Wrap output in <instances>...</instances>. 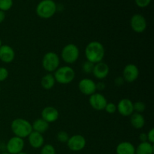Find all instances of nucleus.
I'll return each mask as SVG.
<instances>
[{
	"label": "nucleus",
	"instance_id": "nucleus-1",
	"mask_svg": "<svg viewBox=\"0 0 154 154\" xmlns=\"http://www.w3.org/2000/svg\"><path fill=\"white\" fill-rule=\"evenodd\" d=\"M84 53L87 61L96 64L102 62L105 57V50L102 43L97 41H93L86 46Z\"/></svg>",
	"mask_w": 154,
	"mask_h": 154
},
{
	"label": "nucleus",
	"instance_id": "nucleus-36",
	"mask_svg": "<svg viewBox=\"0 0 154 154\" xmlns=\"http://www.w3.org/2000/svg\"><path fill=\"white\" fill-rule=\"evenodd\" d=\"M2 45V40L0 39V48H1V46Z\"/></svg>",
	"mask_w": 154,
	"mask_h": 154
},
{
	"label": "nucleus",
	"instance_id": "nucleus-30",
	"mask_svg": "<svg viewBox=\"0 0 154 154\" xmlns=\"http://www.w3.org/2000/svg\"><path fill=\"white\" fill-rule=\"evenodd\" d=\"M137 5L140 8H145L150 5L151 0H135Z\"/></svg>",
	"mask_w": 154,
	"mask_h": 154
},
{
	"label": "nucleus",
	"instance_id": "nucleus-34",
	"mask_svg": "<svg viewBox=\"0 0 154 154\" xmlns=\"http://www.w3.org/2000/svg\"><path fill=\"white\" fill-rule=\"evenodd\" d=\"M139 140L141 141V142H146V141H147V133L141 132L139 135Z\"/></svg>",
	"mask_w": 154,
	"mask_h": 154
},
{
	"label": "nucleus",
	"instance_id": "nucleus-2",
	"mask_svg": "<svg viewBox=\"0 0 154 154\" xmlns=\"http://www.w3.org/2000/svg\"><path fill=\"white\" fill-rule=\"evenodd\" d=\"M11 129L14 136L19 137L21 138H25L29 136L30 133L32 132V124L23 118L14 119L11 122Z\"/></svg>",
	"mask_w": 154,
	"mask_h": 154
},
{
	"label": "nucleus",
	"instance_id": "nucleus-14",
	"mask_svg": "<svg viewBox=\"0 0 154 154\" xmlns=\"http://www.w3.org/2000/svg\"><path fill=\"white\" fill-rule=\"evenodd\" d=\"M59 111L53 106H47L42 110V118L47 123H51L57 121L59 118Z\"/></svg>",
	"mask_w": 154,
	"mask_h": 154
},
{
	"label": "nucleus",
	"instance_id": "nucleus-24",
	"mask_svg": "<svg viewBox=\"0 0 154 154\" xmlns=\"http://www.w3.org/2000/svg\"><path fill=\"white\" fill-rule=\"evenodd\" d=\"M40 154H56V150L54 146L51 144H44L41 149Z\"/></svg>",
	"mask_w": 154,
	"mask_h": 154
},
{
	"label": "nucleus",
	"instance_id": "nucleus-22",
	"mask_svg": "<svg viewBox=\"0 0 154 154\" xmlns=\"http://www.w3.org/2000/svg\"><path fill=\"white\" fill-rule=\"evenodd\" d=\"M135 154H153V144L148 141L141 142L135 148Z\"/></svg>",
	"mask_w": 154,
	"mask_h": 154
},
{
	"label": "nucleus",
	"instance_id": "nucleus-18",
	"mask_svg": "<svg viewBox=\"0 0 154 154\" xmlns=\"http://www.w3.org/2000/svg\"><path fill=\"white\" fill-rule=\"evenodd\" d=\"M117 154H135V147L129 141H123L116 147Z\"/></svg>",
	"mask_w": 154,
	"mask_h": 154
},
{
	"label": "nucleus",
	"instance_id": "nucleus-37",
	"mask_svg": "<svg viewBox=\"0 0 154 154\" xmlns=\"http://www.w3.org/2000/svg\"><path fill=\"white\" fill-rule=\"evenodd\" d=\"M18 154H27L26 153H24V152H21V153H18Z\"/></svg>",
	"mask_w": 154,
	"mask_h": 154
},
{
	"label": "nucleus",
	"instance_id": "nucleus-9",
	"mask_svg": "<svg viewBox=\"0 0 154 154\" xmlns=\"http://www.w3.org/2000/svg\"><path fill=\"white\" fill-rule=\"evenodd\" d=\"M130 26L134 32L137 33H141L145 31L147 29V20L143 15L136 14L131 18Z\"/></svg>",
	"mask_w": 154,
	"mask_h": 154
},
{
	"label": "nucleus",
	"instance_id": "nucleus-4",
	"mask_svg": "<svg viewBox=\"0 0 154 154\" xmlns=\"http://www.w3.org/2000/svg\"><path fill=\"white\" fill-rule=\"evenodd\" d=\"M54 77L56 82L60 84H69L75 79V72L70 66H62L54 72Z\"/></svg>",
	"mask_w": 154,
	"mask_h": 154
},
{
	"label": "nucleus",
	"instance_id": "nucleus-15",
	"mask_svg": "<svg viewBox=\"0 0 154 154\" xmlns=\"http://www.w3.org/2000/svg\"><path fill=\"white\" fill-rule=\"evenodd\" d=\"M110 72L109 66L108 64L103 62H100L96 64H95L94 68H93V75L96 78L99 80H103L108 75Z\"/></svg>",
	"mask_w": 154,
	"mask_h": 154
},
{
	"label": "nucleus",
	"instance_id": "nucleus-17",
	"mask_svg": "<svg viewBox=\"0 0 154 154\" xmlns=\"http://www.w3.org/2000/svg\"><path fill=\"white\" fill-rule=\"evenodd\" d=\"M27 138L30 146L35 149L40 148L45 144V138L43 135L35 131H32Z\"/></svg>",
	"mask_w": 154,
	"mask_h": 154
},
{
	"label": "nucleus",
	"instance_id": "nucleus-31",
	"mask_svg": "<svg viewBox=\"0 0 154 154\" xmlns=\"http://www.w3.org/2000/svg\"><path fill=\"white\" fill-rule=\"evenodd\" d=\"M147 141L150 144H153L154 143V129L152 128L151 129L149 130V132L147 133Z\"/></svg>",
	"mask_w": 154,
	"mask_h": 154
},
{
	"label": "nucleus",
	"instance_id": "nucleus-13",
	"mask_svg": "<svg viewBox=\"0 0 154 154\" xmlns=\"http://www.w3.org/2000/svg\"><path fill=\"white\" fill-rule=\"evenodd\" d=\"M117 111L123 117H129L134 113L133 102L129 99H122L117 104Z\"/></svg>",
	"mask_w": 154,
	"mask_h": 154
},
{
	"label": "nucleus",
	"instance_id": "nucleus-20",
	"mask_svg": "<svg viewBox=\"0 0 154 154\" xmlns=\"http://www.w3.org/2000/svg\"><path fill=\"white\" fill-rule=\"evenodd\" d=\"M32 131L43 134L49 129V123L45 121L42 118H38L32 123Z\"/></svg>",
	"mask_w": 154,
	"mask_h": 154
},
{
	"label": "nucleus",
	"instance_id": "nucleus-25",
	"mask_svg": "<svg viewBox=\"0 0 154 154\" xmlns=\"http://www.w3.org/2000/svg\"><path fill=\"white\" fill-rule=\"evenodd\" d=\"M13 5V0H0V10L6 11L11 8Z\"/></svg>",
	"mask_w": 154,
	"mask_h": 154
},
{
	"label": "nucleus",
	"instance_id": "nucleus-21",
	"mask_svg": "<svg viewBox=\"0 0 154 154\" xmlns=\"http://www.w3.org/2000/svg\"><path fill=\"white\" fill-rule=\"evenodd\" d=\"M55 78L54 75L51 73H48L44 75L41 79V85L45 90H49L52 89L55 85Z\"/></svg>",
	"mask_w": 154,
	"mask_h": 154
},
{
	"label": "nucleus",
	"instance_id": "nucleus-35",
	"mask_svg": "<svg viewBox=\"0 0 154 154\" xmlns=\"http://www.w3.org/2000/svg\"><path fill=\"white\" fill-rule=\"evenodd\" d=\"M5 11L0 10V23H2L5 20Z\"/></svg>",
	"mask_w": 154,
	"mask_h": 154
},
{
	"label": "nucleus",
	"instance_id": "nucleus-6",
	"mask_svg": "<svg viewBox=\"0 0 154 154\" xmlns=\"http://www.w3.org/2000/svg\"><path fill=\"white\" fill-rule=\"evenodd\" d=\"M80 56L79 48L75 44H68L61 51L62 60L67 64H73Z\"/></svg>",
	"mask_w": 154,
	"mask_h": 154
},
{
	"label": "nucleus",
	"instance_id": "nucleus-11",
	"mask_svg": "<svg viewBox=\"0 0 154 154\" xmlns=\"http://www.w3.org/2000/svg\"><path fill=\"white\" fill-rule=\"evenodd\" d=\"M89 102L92 108L96 111H102L105 109L108 101L106 98L100 93H95L90 96Z\"/></svg>",
	"mask_w": 154,
	"mask_h": 154
},
{
	"label": "nucleus",
	"instance_id": "nucleus-26",
	"mask_svg": "<svg viewBox=\"0 0 154 154\" xmlns=\"http://www.w3.org/2000/svg\"><path fill=\"white\" fill-rule=\"evenodd\" d=\"M133 108H134V112L136 113H141L144 112V110L146 108V105L144 102H141V101H138V102H135L133 103Z\"/></svg>",
	"mask_w": 154,
	"mask_h": 154
},
{
	"label": "nucleus",
	"instance_id": "nucleus-27",
	"mask_svg": "<svg viewBox=\"0 0 154 154\" xmlns=\"http://www.w3.org/2000/svg\"><path fill=\"white\" fill-rule=\"evenodd\" d=\"M69 135L66 131H60L57 135V139L61 143H67Z\"/></svg>",
	"mask_w": 154,
	"mask_h": 154
},
{
	"label": "nucleus",
	"instance_id": "nucleus-7",
	"mask_svg": "<svg viewBox=\"0 0 154 154\" xmlns=\"http://www.w3.org/2000/svg\"><path fill=\"white\" fill-rule=\"evenodd\" d=\"M24 141L23 138L14 136L8 141L6 144L7 153L10 154H18L23 152L24 148Z\"/></svg>",
	"mask_w": 154,
	"mask_h": 154
},
{
	"label": "nucleus",
	"instance_id": "nucleus-32",
	"mask_svg": "<svg viewBox=\"0 0 154 154\" xmlns=\"http://www.w3.org/2000/svg\"><path fill=\"white\" fill-rule=\"evenodd\" d=\"M105 83L103 82H99L97 84H96V90H100V91H102V90H105Z\"/></svg>",
	"mask_w": 154,
	"mask_h": 154
},
{
	"label": "nucleus",
	"instance_id": "nucleus-19",
	"mask_svg": "<svg viewBox=\"0 0 154 154\" xmlns=\"http://www.w3.org/2000/svg\"><path fill=\"white\" fill-rule=\"evenodd\" d=\"M130 123L135 129H142L145 124V119L141 114L134 112L130 116Z\"/></svg>",
	"mask_w": 154,
	"mask_h": 154
},
{
	"label": "nucleus",
	"instance_id": "nucleus-3",
	"mask_svg": "<svg viewBox=\"0 0 154 154\" xmlns=\"http://www.w3.org/2000/svg\"><path fill=\"white\" fill-rule=\"evenodd\" d=\"M57 6L53 0H42L36 7V14L43 19H49L55 14Z\"/></svg>",
	"mask_w": 154,
	"mask_h": 154
},
{
	"label": "nucleus",
	"instance_id": "nucleus-12",
	"mask_svg": "<svg viewBox=\"0 0 154 154\" xmlns=\"http://www.w3.org/2000/svg\"><path fill=\"white\" fill-rule=\"evenodd\" d=\"M96 83L90 78H84L78 83V89L82 94L85 96H91L96 93Z\"/></svg>",
	"mask_w": 154,
	"mask_h": 154
},
{
	"label": "nucleus",
	"instance_id": "nucleus-23",
	"mask_svg": "<svg viewBox=\"0 0 154 154\" xmlns=\"http://www.w3.org/2000/svg\"><path fill=\"white\" fill-rule=\"evenodd\" d=\"M95 64L94 63H91L90 61H85L82 65V67H81V69H82L83 72L85 74H91L93 73V68H94Z\"/></svg>",
	"mask_w": 154,
	"mask_h": 154
},
{
	"label": "nucleus",
	"instance_id": "nucleus-33",
	"mask_svg": "<svg viewBox=\"0 0 154 154\" xmlns=\"http://www.w3.org/2000/svg\"><path fill=\"white\" fill-rule=\"evenodd\" d=\"M115 84L117 86H122L123 84H124V80L122 77H117V78L115 79V81H114Z\"/></svg>",
	"mask_w": 154,
	"mask_h": 154
},
{
	"label": "nucleus",
	"instance_id": "nucleus-39",
	"mask_svg": "<svg viewBox=\"0 0 154 154\" xmlns=\"http://www.w3.org/2000/svg\"><path fill=\"white\" fill-rule=\"evenodd\" d=\"M0 90H1V87H0Z\"/></svg>",
	"mask_w": 154,
	"mask_h": 154
},
{
	"label": "nucleus",
	"instance_id": "nucleus-10",
	"mask_svg": "<svg viewBox=\"0 0 154 154\" xmlns=\"http://www.w3.org/2000/svg\"><path fill=\"white\" fill-rule=\"evenodd\" d=\"M139 75L138 68L135 64L129 63L124 67L123 70V76L124 81L127 83H132L136 81Z\"/></svg>",
	"mask_w": 154,
	"mask_h": 154
},
{
	"label": "nucleus",
	"instance_id": "nucleus-38",
	"mask_svg": "<svg viewBox=\"0 0 154 154\" xmlns=\"http://www.w3.org/2000/svg\"><path fill=\"white\" fill-rule=\"evenodd\" d=\"M1 154H10V153H1Z\"/></svg>",
	"mask_w": 154,
	"mask_h": 154
},
{
	"label": "nucleus",
	"instance_id": "nucleus-8",
	"mask_svg": "<svg viewBox=\"0 0 154 154\" xmlns=\"http://www.w3.org/2000/svg\"><path fill=\"white\" fill-rule=\"evenodd\" d=\"M67 146L69 150L72 151L78 152L82 150L87 144L85 138L81 135H74L69 137L67 141Z\"/></svg>",
	"mask_w": 154,
	"mask_h": 154
},
{
	"label": "nucleus",
	"instance_id": "nucleus-16",
	"mask_svg": "<svg viewBox=\"0 0 154 154\" xmlns=\"http://www.w3.org/2000/svg\"><path fill=\"white\" fill-rule=\"evenodd\" d=\"M15 58V52L13 48L8 45H2L0 48V60L2 63H10Z\"/></svg>",
	"mask_w": 154,
	"mask_h": 154
},
{
	"label": "nucleus",
	"instance_id": "nucleus-5",
	"mask_svg": "<svg viewBox=\"0 0 154 154\" xmlns=\"http://www.w3.org/2000/svg\"><path fill=\"white\" fill-rule=\"evenodd\" d=\"M60 60L58 54L52 51L46 53L42 59V66L48 73L55 72L60 67Z\"/></svg>",
	"mask_w": 154,
	"mask_h": 154
},
{
	"label": "nucleus",
	"instance_id": "nucleus-29",
	"mask_svg": "<svg viewBox=\"0 0 154 154\" xmlns=\"http://www.w3.org/2000/svg\"><path fill=\"white\" fill-rule=\"evenodd\" d=\"M9 72L6 68L0 67V82L5 81L8 78Z\"/></svg>",
	"mask_w": 154,
	"mask_h": 154
},
{
	"label": "nucleus",
	"instance_id": "nucleus-28",
	"mask_svg": "<svg viewBox=\"0 0 154 154\" xmlns=\"http://www.w3.org/2000/svg\"><path fill=\"white\" fill-rule=\"evenodd\" d=\"M104 110H105L108 114H113L117 111V105L114 103H111V102H109V103L108 102Z\"/></svg>",
	"mask_w": 154,
	"mask_h": 154
}]
</instances>
